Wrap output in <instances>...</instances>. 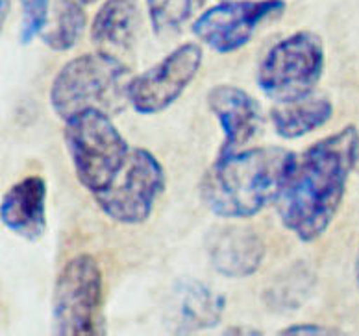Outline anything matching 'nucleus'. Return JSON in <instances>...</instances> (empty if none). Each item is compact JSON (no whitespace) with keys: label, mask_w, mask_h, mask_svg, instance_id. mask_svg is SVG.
Instances as JSON below:
<instances>
[{"label":"nucleus","mask_w":359,"mask_h":336,"mask_svg":"<svg viewBox=\"0 0 359 336\" xmlns=\"http://www.w3.org/2000/svg\"><path fill=\"white\" fill-rule=\"evenodd\" d=\"M182 305H184L182 312L187 323L196 329H205L219 323L224 301L213 294L208 286H202L201 283H189L182 295Z\"/></svg>","instance_id":"obj_17"},{"label":"nucleus","mask_w":359,"mask_h":336,"mask_svg":"<svg viewBox=\"0 0 359 336\" xmlns=\"http://www.w3.org/2000/svg\"><path fill=\"white\" fill-rule=\"evenodd\" d=\"M165 190V170L147 148H134L124 170L108 190L95 194L98 209L123 225H139L149 220Z\"/></svg>","instance_id":"obj_7"},{"label":"nucleus","mask_w":359,"mask_h":336,"mask_svg":"<svg viewBox=\"0 0 359 336\" xmlns=\"http://www.w3.org/2000/svg\"><path fill=\"white\" fill-rule=\"evenodd\" d=\"M83 4H93V2H97V0H82Z\"/></svg>","instance_id":"obj_23"},{"label":"nucleus","mask_w":359,"mask_h":336,"mask_svg":"<svg viewBox=\"0 0 359 336\" xmlns=\"http://www.w3.org/2000/svg\"><path fill=\"white\" fill-rule=\"evenodd\" d=\"M354 274H355V283H358V288H359V248H358V255H355Z\"/></svg>","instance_id":"obj_21"},{"label":"nucleus","mask_w":359,"mask_h":336,"mask_svg":"<svg viewBox=\"0 0 359 336\" xmlns=\"http://www.w3.org/2000/svg\"><path fill=\"white\" fill-rule=\"evenodd\" d=\"M0 2H2V21H6V17H8V10H10L11 0H0Z\"/></svg>","instance_id":"obj_20"},{"label":"nucleus","mask_w":359,"mask_h":336,"mask_svg":"<svg viewBox=\"0 0 359 336\" xmlns=\"http://www.w3.org/2000/svg\"><path fill=\"white\" fill-rule=\"evenodd\" d=\"M48 8H50V0H21L22 43H30L34 37L45 30L48 22Z\"/></svg>","instance_id":"obj_18"},{"label":"nucleus","mask_w":359,"mask_h":336,"mask_svg":"<svg viewBox=\"0 0 359 336\" xmlns=\"http://www.w3.org/2000/svg\"><path fill=\"white\" fill-rule=\"evenodd\" d=\"M294 163L297 155L280 146L221 152L202 178V200L221 218L256 216L278 202Z\"/></svg>","instance_id":"obj_2"},{"label":"nucleus","mask_w":359,"mask_h":336,"mask_svg":"<svg viewBox=\"0 0 359 336\" xmlns=\"http://www.w3.org/2000/svg\"><path fill=\"white\" fill-rule=\"evenodd\" d=\"M280 335H339V331L315 326V323H297V326H289L287 329L280 331Z\"/></svg>","instance_id":"obj_19"},{"label":"nucleus","mask_w":359,"mask_h":336,"mask_svg":"<svg viewBox=\"0 0 359 336\" xmlns=\"http://www.w3.org/2000/svg\"><path fill=\"white\" fill-rule=\"evenodd\" d=\"M355 170L359 172V146H358V159H355Z\"/></svg>","instance_id":"obj_22"},{"label":"nucleus","mask_w":359,"mask_h":336,"mask_svg":"<svg viewBox=\"0 0 359 336\" xmlns=\"http://www.w3.org/2000/svg\"><path fill=\"white\" fill-rule=\"evenodd\" d=\"M102 305V270L93 255L80 253L65 262L52 295V327L56 335H98Z\"/></svg>","instance_id":"obj_6"},{"label":"nucleus","mask_w":359,"mask_h":336,"mask_svg":"<svg viewBox=\"0 0 359 336\" xmlns=\"http://www.w3.org/2000/svg\"><path fill=\"white\" fill-rule=\"evenodd\" d=\"M139 11L134 0H106L91 24V39L102 48L126 50L134 45Z\"/></svg>","instance_id":"obj_13"},{"label":"nucleus","mask_w":359,"mask_h":336,"mask_svg":"<svg viewBox=\"0 0 359 336\" xmlns=\"http://www.w3.org/2000/svg\"><path fill=\"white\" fill-rule=\"evenodd\" d=\"M202 4L204 0H147L152 30L158 36L178 34Z\"/></svg>","instance_id":"obj_16"},{"label":"nucleus","mask_w":359,"mask_h":336,"mask_svg":"<svg viewBox=\"0 0 359 336\" xmlns=\"http://www.w3.org/2000/svg\"><path fill=\"white\" fill-rule=\"evenodd\" d=\"M358 146V127L346 126L297 155L278 198V214L283 227L302 242L320 239L337 216L348 176L355 168Z\"/></svg>","instance_id":"obj_1"},{"label":"nucleus","mask_w":359,"mask_h":336,"mask_svg":"<svg viewBox=\"0 0 359 336\" xmlns=\"http://www.w3.org/2000/svg\"><path fill=\"white\" fill-rule=\"evenodd\" d=\"M46 181L41 176H28L17 181L2 196L0 214L11 233L36 242L46 230Z\"/></svg>","instance_id":"obj_12"},{"label":"nucleus","mask_w":359,"mask_h":336,"mask_svg":"<svg viewBox=\"0 0 359 336\" xmlns=\"http://www.w3.org/2000/svg\"><path fill=\"white\" fill-rule=\"evenodd\" d=\"M324 72V43L313 31H297L272 46L257 69V87L278 104L309 97Z\"/></svg>","instance_id":"obj_4"},{"label":"nucleus","mask_w":359,"mask_h":336,"mask_svg":"<svg viewBox=\"0 0 359 336\" xmlns=\"http://www.w3.org/2000/svg\"><path fill=\"white\" fill-rule=\"evenodd\" d=\"M334 115L328 98H304L292 104H280L271 111L274 132L282 139H300L323 127Z\"/></svg>","instance_id":"obj_14"},{"label":"nucleus","mask_w":359,"mask_h":336,"mask_svg":"<svg viewBox=\"0 0 359 336\" xmlns=\"http://www.w3.org/2000/svg\"><path fill=\"white\" fill-rule=\"evenodd\" d=\"M285 11V0H228L205 10L195 22V34L219 54H231L248 45L256 30Z\"/></svg>","instance_id":"obj_8"},{"label":"nucleus","mask_w":359,"mask_h":336,"mask_svg":"<svg viewBox=\"0 0 359 336\" xmlns=\"http://www.w3.org/2000/svg\"><path fill=\"white\" fill-rule=\"evenodd\" d=\"M65 144L83 189L100 194L121 176L130 159L123 133L100 107H88L65 118Z\"/></svg>","instance_id":"obj_3"},{"label":"nucleus","mask_w":359,"mask_h":336,"mask_svg":"<svg viewBox=\"0 0 359 336\" xmlns=\"http://www.w3.org/2000/svg\"><path fill=\"white\" fill-rule=\"evenodd\" d=\"M82 0H62L57 8L56 21L50 28L41 31V39L50 50L65 52L76 45L86 28V11Z\"/></svg>","instance_id":"obj_15"},{"label":"nucleus","mask_w":359,"mask_h":336,"mask_svg":"<svg viewBox=\"0 0 359 336\" xmlns=\"http://www.w3.org/2000/svg\"><path fill=\"white\" fill-rule=\"evenodd\" d=\"M208 107L224 133L221 152H231L247 144L262 130L259 104L236 85H217L208 92Z\"/></svg>","instance_id":"obj_10"},{"label":"nucleus","mask_w":359,"mask_h":336,"mask_svg":"<svg viewBox=\"0 0 359 336\" xmlns=\"http://www.w3.org/2000/svg\"><path fill=\"white\" fill-rule=\"evenodd\" d=\"M208 253L213 268L224 277L241 279L256 274L265 259L262 237L247 227L226 225L208 234Z\"/></svg>","instance_id":"obj_11"},{"label":"nucleus","mask_w":359,"mask_h":336,"mask_svg":"<svg viewBox=\"0 0 359 336\" xmlns=\"http://www.w3.org/2000/svg\"><path fill=\"white\" fill-rule=\"evenodd\" d=\"M202 57L201 45L184 43L152 69L130 80L126 98L132 109L139 115H156L169 109L195 80Z\"/></svg>","instance_id":"obj_9"},{"label":"nucleus","mask_w":359,"mask_h":336,"mask_svg":"<svg viewBox=\"0 0 359 336\" xmlns=\"http://www.w3.org/2000/svg\"><path fill=\"white\" fill-rule=\"evenodd\" d=\"M128 69L104 50L74 57L57 72L50 85V106L67 118L88 107H106L117 97Z\"/></svg>","instance_id":"obj_5"}]
</instances>
